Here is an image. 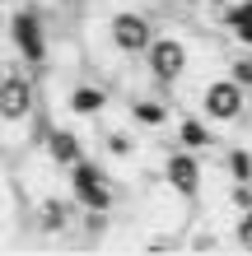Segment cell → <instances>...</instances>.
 Segmentation results:
<instances>
[{"instance_id": "9c48e42d", "label": "cell", "mask_w": 252, "mask_h": 256, "mask_svg": "<svg viewBox=\"0 0 252 256\" xmlns=\"http://www.w3.org/2000/svg\"><path fill=\"white\" fill-rule=\"evenodd\" d=\"M38 149L52 158V168L56 172H66V168H75V163L89 154V144H84V135L75 126H42V140Z\"/></svg>"}, {"instance_id": "5b68a950", "label": "cell", "mask_w": 252, "mask_h": 256, "mask_svg": "<svg viewBox=\"0 0 252 256\" xmlns=\"http://www.w3.org/2000/svg\"><path fill=\"white\" fill-rule=\"evenodd\" d=\"M154 33H159L154 19L145 10H131V5H117L108 14V24H103V42H108V52L117 56V61H136V56H145V47H150Z\"/></svg>"}, {"instance_id": "8fae6325", "label": "cell", "mask_w": 252, "mask_h": 256, "mask_svg": "<svg viewBox=\"0 0 252 256\" xmlns=\"http://www.w3.org/2000/svg\"><path fill=\"white\" fill-rule=\"evenodd\" d=\"M98 149H103V158H108V163H136L140 158V135L131 130L126 122L98 126Z\"/></svg>"}, {"instance_id": "44dd1931", "label": "cell", "mask_w": 252, "mask_h": 256, "mask_svg": "<svg viewBox=\"0 0 252 256\" xmlns=\"http://www.w3.org/2000/svg\"><path fill=\"white\" fill-rule=\"evenodd\" d=\"M28 5H42V0H28Z\"/></svg>"}, {"instance_id": "ac0fdd59", "label": "cell", "mask_w": 252, "mask_h": 256, "mask_svg": "<svg viewBox=\"0 0 252 256\" xmlns=\"http://www.w3.org/2000/svg\"><path fill=\"white\" fill-rule=\"evenodd\" d=\"M159 5H168V10H201V0H159Z\"/></svg>"}, {"instance_id": "7402d4cb", "label": "cell", "mask_w": 252, "mask_h": 256, "mask_svg": "<svg viewBox=\"0 0 252 256\" xmlns=\"http://www.w3.org/2000/svg\"><path fill=\"white\" fill-rule=\"evenodd\" d=\"M0 5H10V0H0Z\"/></svg>"}, {"instance_id": "277c9868", "label": "cell", "mask_w": 252, "mask_h": 256, "mask_svg": "<svg viewBox=\"0 0 252 256\" xmlns=\"http://www.w3.org/2000/svg\"><path fill=\"white\" fill-rule=\"evenodd\" d=\"M38 122V74L14 61L0 80V130H24Z\"/></svg>"}, {"instance_id": "6da1fadb", "label": "cell", "mask_w": 252, "mask_h": 256, "mask_svg": "<svg viewBox=\"0 0 252 256\" xmlns=\"http://www.w3.org/2000/svg\"><path fill=\"white\" fill-rule=\"evenodd\" d=\"M5 42H10V56L19 66H28L38 80H47V66H52V33H47V19H42V5H19L5 19Z\"/></svg>"}, {"instance_id": "7c38bea8", "label": "cell", "mask_w": 252, "mask_h": 256, "mask_svg": "<svg viewBox=\"0 0 252 256\" xmlns=\"http://www.w3.org/2000/svg\"><path fill=\"white\" fill-rule=\"evenodd\" d=\"M126 122L140 126V130H164L173 122V112L164 108V94H136L126 102Z\"/></svg>"}, {"instance_id": "3957f363", "label": "cell", "mask_w": 252, "mask_h": 256, "mask_svg": "<svg viewBox=\"0 0 252 256\" xmlns=\"http://www.w3.org/2000/svg\"><path fill=\"white\" fill-rule=\"evenodd\" d=\"M66 191L80 200V210H103V214H112L117 205H122V186H117V177L103 168L98 158H80L75 168H66Z\"/></svg>"}, {"instance_id": "2e32d148", "label": "cell", "mask_w": 252, "mask_h": 256, "mask_svg": "<svg viewBox=\"0 0 252 256\" xmlns=\"http://www.w3.org/2000/svg\"><path fill=\"white\" fill-rule=\"evenodd\" d=\"M229 74H233L243 88H252V47H247V56H233V61H229Z\"/></svg>"}, {"instance_id": "ffe728a7", "label": "cell", "mask_w": 252, "mask_h": 256, "mask_svg": "<svg viewBox=\"0 0 252 256\" xmlns=\"http://www.w3.org/2000/svg\"><path fill=\"white\" fill-rule=\"evenodd\" d=\"M5 70H10V61H5V56H0V80H5Z\"/></svg>"}, {"instance_id": "e0dca14e", "label": "cell", "mask_w": 252, "mask_h": 256, "mask_svg": "<svg viewBox=\"0 0 252 256\" xmlns=\"http://www.w3.org/2000/svg\"><path fill=\"white\" fill-rule=\"evenodd\" d=\"M229 205L238 210V214L252 210V182H229Z\"/></svg>"}, {"instance_id": "7a4b0ae2", "label": "cell", "mask_w": 252, "mask_h": 256, "mask_svg": "<svg viewBox=\"0 0 252 256\" xmlns=\"http://www.w3.org/2000/svg\"><path fill=\"white\" fill-rule=\"evenodd\" d=\"M145 74H150V84H154V94H173L177 84L187 80V70H191V42L187 38H177V33H154L150 38V47H145Z\"/></svg>"}, {"instance_id": "9a60e30c", "label": "cell", "mask_w": 252, "mask_h": 256, "mask_svg": "<svg viewBox=\"0 0 252 256\" xmlns=\"http://www.w3.org/2000/svg\"><path fill=\"white\" fill-rule=\"evenodd\" d=\"M224 172H229V182H252V149L243 144L224 149Z\"/></svg>"}, {"instance_id": "30bf717a", "label": "cell", "mask_w": 252, "mask_h": 256, "mask_svg": "<svg viewBox=\"0 0 252 256\" xmlns=\"http://www.w3.org/2000/svg\"><path fill=\"white\" fill-rule=\"evenodd\" d=\"M112 108V94H108V84H98V80H80V84H70V94H66V112L75 116V122H103Z\"/></svg>"}, {"instance_id": "d6986e66", "label": "cell", "mask_w": 252, "mask_h": 256, "mask_svg": "<svg viewBox=\"0 0 252 256\" xmlns=\"http://www.w3.org/2000/svg\"><path fill=\"white\" fill-rule=\"evenodd\" d=\"M238 247H243V252H252V233H247V238H243V242H238Z\"/></svg>"}, {"instance_id": "52a82bcc", "label": "cell", "mask_w": 252, "mask_h": 256, "mask_svg": "<svg viewBox=\"0 0 252 256\" xmlns=\"http://www.w3.org/2000/svg\"><path fill=\"white\" fill-rule=\"evenodd\" d=\"M80 200L70 191H42L33 205H28V219H33V228L42 238H52V242H66V238L80 233Z\"/></svg>"}, {"instance_id": "8992f818", "label": "cell", "mask_w": 252, "mask_h": 256, "mask_svg": "<svg viewBox=\"0 0 252 256\" xmlns=\"http://www.w3.org/2000/svg\"><path fill=\"white\" fill-rule=\"evenodd\" d=\"M247 94H252V88H243L233 74H215V80L201 84L196 112H201L210 126H238L243 116H247Z\"/></svg>"}, {"instance_id": "5bb4252c", "label": "cell", "mask_w": 252, "mask_h": 256, "mask_svg": "<svg viewBox=\"0 0 252 256\" xmlns=\"http://www.w3.org/2000/svg\"><path fill=\"white\" fill-rule=\"evenodd\" d=\"M224 33L238 42V47H252V0H229V10H224Z\"/></svg>"}, {"instance_id": "4fadbf2b", "label": "cell", "mask_w": 252, "mask_h": 256, "mask_svg": "<svg viewBox=\"0 0 252 256\" xmlns=\"http://www.w3.org/2000/svg\"><path fill=\"white\" fill-rule=\"evenodd\" d=\"M177 144L191 149V154H205V149L215 144V126L205 122L201 112H191V116H182V122H177Z\"/></svg>"}, {"instance_id": "ba28073f", "label": "cell", "mask_w": 252, "mask_h": 256, "mask_svg": "<svg viewBox=\"0 0 252 256\" xmlns=\"http://www.w3.org/2000/svg\"><path fill=\"white\" fill-rule=\"evenodd\" d=\"M159 182H164V191L173 196V200L182 205H196L205 196V168H201V154H191V149H168L164 168H159Z\"/></svg>"}]
</instances>
